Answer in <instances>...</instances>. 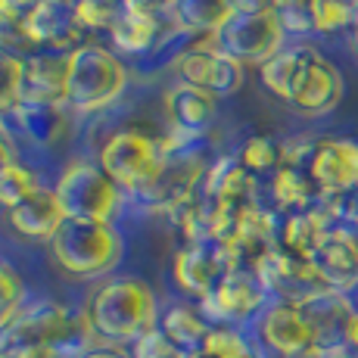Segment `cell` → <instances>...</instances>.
<instances>
[{
	"label": "cell",
	"instance_id": "7c38bea8",
	"mask_svg": "<svg viewBox=\"0 0 358 358\" xmlns=\"http://www.w3.org/2000/svg\"><path fill=\"white\" fill-rule=\"evenodd\" d=\"M321 196L349 194L358 187V141L349 137H318L306 165Z\"/></svg>",
	"mask_w": 358,
	"mask_h": 358
},
{
	"label": "cell",
	"instance_id": "cb8c5ba5",
	"mask_svg": "<svg viewBox=\"0 0 358 358\" xmlns=\"http://www.w3.org/2000/svg\"><path fill=\"white\" fill-rule=\"evenodd\" d=\"M231 13L234 0H171V25L187 34L199 31L209 38Z\"/></svg>",
	"mask_w": 358,
	"mask_h": 358
},
{
	"label": "cell",
	"instance_id": "74e56055",
	"mask_svg": "<svg viewBox=\"0 0 358 358\" xmlns=\"http://www.w3.org/2000/svg\"><path fill=\"white\" fill-rule=\"evenodd\" d=\"M352 302H355V308H358V287H355V290H352Z\"/></svg>",
	"mask_w": 358,
	"mask_h": 358
},
{
	"label": "cell",
	"instance_id": "4fadbf2b",
	"mask_svg": "<svg viewBox=\"0 0 358 358\" xmlns=\"http://www.w3.org/2000/svg\"><path fill=\"white\" fill-rule=\"evenodd\" d=\"M69 53L72 50H34L25 57L22 103L69 106Z\"/></svg>",
	"mask_w": 358,
	"mask_h": 358
},
{
	"label": "cell",
	"instance_id": "1f68e13d",
	"mask_svg": "<svg viewBox=\"0 0 358 358\" xmlns=\"http://www.w3.org/2000/svg\"><path fill=\"white\" fill-rule=\"evenodd\" d=\"M25 306V280L16 271V265L0 259V330L10 324Z\"/></svg>",
	"mask_w": 358,
	"mask_h": 358
},
{
	"label": "cell",
	"instance_id": "e0dca14e",
	"mask_svg": "<svg viewBox=\"0 0 358 358\" xmlns=\"http://www.w3.org/2000/svg\"><path fill=\"white\" fill-rule=\"evenodd\" d=\"M6 218H10L13 231H16L19 237L38 240V243H50V240L57 237V231L63 228L66 212L57 199V190L44 184V187L34 190L25 203H19L16 209L6 212Z\"/></svg>",
	"mask_w": 358,
	"mask_h": 358
},
{
	"label": "cell",
	"instance_id": "d6a6232c",
	"mask_svg": "<svg viewBox=\"0 0 358 358\" xmlns=\"http://www.w3.org/2000/svg\"><path fill=\"white\" fill-rule=\"evenodd\" d=\"M128 358H187V355H184L181 349H178L175 343L156 327V330H150V334H143L141 340L131 343Z\"/></svg>",
	"mask_w": 358,
	"mask_h": 358
},
{
	"label": "cell",
	"instance_id": "ac0fdd59",
	"mask_svg": "<svg viewBox=\"0 0 358 358\" xmlns=\"http://www.w3.org/2000/svg\"><path fill=\"white\" fill-rule=\"evenodd\" d=\"M336 224L330 222V215L321 206L312 209H299V212H287L280 218V231H278V246L293 259L312 262L315 252L321 250V243L327 240V234Z\"/></svg>",
	"mask_w": 358,
	"mask_h": 358
},
{
	"label": "cell",
	"instance_id": "7402d4cb",
	"mask_svg": "<svg viewBox=\"0 0 358 358\" xmlns=\"http://www.w3.org/2000/svg\"><path fill=\"white\" fill-rule=\"evenodd\" d=\"M159 330L181 349L184 355H194L206 343L212 324L206 321V315L199 312V306L194 308V306H187V302H178V306L165 308L159 315Z\"/></svg>",
	"mask_w": 358,
	"mask_h": 358
},
{
	"label": "cell",
	"instance_id": "836d02e7",
	"mask_svg": "<svg viewBox=\"0 0 358 358\" xmlns=\"http://www.w3.org/2000/svg\"><path fill=\"white\" fill-rule=\"evenodd\" d=\"M13 159H19V156H16V150H13V141L6 137L3 125H0V169H3L6 162H13Z\"/></svg>",
	"mask_w": 358,
	"mask_h": 358
},
{
	"label": "cell",
	"instance_id": "8992f818",
	"mask_svg": "<svg viewBox=\"0 0 358 358\" xmlns=\"http://www.w3.org/2000/svg\"><path fill=\"white\" fill-rule=\"evenodd\" d=\"M287 29L274 10L259 13H231L215 31L209 34V44L237 59L240 66H265L274 53L284 50Z\"/></svg>",
	"mask_w": 358,
	"mask_h": 358
},
{
	"label": "cell",
	"instance_id": "5b68a950",
	"mask_svg": "<svg viewBox=\"0 0 358 358\" xmlns=\"http://www.w3.org/2000/svg\"><path fill=\"white\" fill-rule=\"evenodd\" d=\"M53 190L66 218H78V222H115L122 209V194H125L103 171V165L91 159L69 162L59 171Z\"/></svg>",
	"mask_w": 358,
	"mask_h": 358
},
{
	"label": "cell",
	"instance_id": "d4e9b609",
	"mask_svg": "<svg viewBox=\"0 0 358 358\" xmlns=\"http://www.w3.org/2000/svg\"><path fill=\"white\" fill-rule=\"evenodd\" d=\"M271 196L284 212L312 209V206H318V199H321L315 181L308 178L306 169H299V165H280V169L274 171L271 175Z\"/></svg>",
	"mask_w": 358,
	"mask_h": 358
},
{
	"label": "cell",
	"instance_id": "603a6c76",
	"mask_svg": "<svg viewBox=\"0 0 358 358\" xmlns=\"http://www.w3.org/2000/svg\"><path fill=\"white\" fill-rule=\"evenodd\" d=\"M252 175L240 165L237 156H224L209 165L203 175V196L218 203H250Z\"/></svg>",
	"mask_w": 358,
	"mask_h": 358
},
{
	"label": "cell",
	"instance_id": "e575fe53",
	"mask_svg": "<svg viewBox=\"0 0 358 358\" xmlns=\"http://www.w3.org/2000/svg\"><path fill=\"white\" fill-rule=\"evenodd\" d=\"M81 358H128V355L115 352V349H94V352H87V355H81Z\"/></svg>",
	"mask_w": 358,
	"mask_h": 358
},
{
	"label": "cell",
	"instance_id": "f35d334b",
	"mask_svg": "<svg viewBox=\"0 0 358 358\" xmlns=\"http://www.w3.org/2000/svg\"><path fill=\"white\" fill-rule=\"evenodd\" d=\"M355 25H358V0H355Z\"/></svg>",
	"mask_w": 358,
	"mask_h": 358
},
{
	"label": "cell",
	"instance_id": "f546056e",
	"mask_svg": "<svg viewBox=\"0 0 358 358\" xmlns=\"http://www.w3.org/2000/svg\"><path fill=\"white\" fill-rule=\"evenodd\" d=\"M308 13L318 34L355 29V0H308Z\"/></svg>",
	"mask_w": 358,
	"mask_h": 358
},
{
	"label": "cell",
	"instance_id": "ba28073f",
	"mask_svg": "<svg viewBox=\"0 0 358 358\" xmlns=\"http://www.w3.org/2000/svg\"><path fill=\"white\" fill-rule=\"evenodd\" d=\"M259 346L274 358H318V340L306 308L293 302H268L256 318Z\"/></svg>",
	"mask_w": 358,
	"mask_h": 358
},
{
	"label": "cell",
	"instance_id": "484cf974",
	"mask_svg": "<svg viewBox=\"0 0 358 358\" xmlns=\"http://www.w3.org/2000/svg\"><path fill=\"white\" fill-rule=\"evenodd\" d=\"M159 31H162V22H156V19L122 13V16L115 19V25L109 29V38H113V44L119 47L122 53H143L159 44Z\"/></svg>",
	"mask_w": 358,
	"mask_h": 358
},
{
	"label": "cell",
	"instance_id": "2e32d148",
	"mask_svg": "<svg viewBox=\"0 0 358 358\" xmlns=\"http://www.w3.org/2000/svg\"><path fill=\"white\" fill-rule=\"evenodd\" d=\"M165 115L171 122V131L187 137H199L218 115V97L203 87H194L187 81H178L171 91H165Z\"/></svg>",
	"mask_w": 358,
	"mask_h": 358
},
{
	"label": "cell",
	"instance_id": "4316f807",
	"mask_svg": "<svg viewBox=\"0 0 358 358\" xmlns=\"http://www.w3.org/2000/svg\"><path fill=\"white\" fill-rule=\"evenodd\" d=\"M38 187H44V181H41V175L31 165L13 159L0 169V206L6 212L16 209L19 203H25Z\"/></svg>",
	"mask_w": 358,
	"mask_h": 358
},
{
	"label": "cell",
	"instance_id": "3957f363",
	"mask_svg": "<svg viewBox=\"0 0 358 358\" xmlns=\"http://www.w3.org/2000/svg\"><path fill=\"white\" fill-rule=\"evenodd\" d=\"M97 162L125 194L147 199L165 175L169 153H165V143L159 137L143 134L137 128H122L103 141Z\"/></svg>",
	"mask_w": 358,
	"mask_h": 358
},
{
	"label": "cell",
	"instance_id": "6da1fadb",
	"mask_svg": "<svg viewBox=\"0 0 358 358\" xmlns=\"http://www.w3.org/2000/svg\"><path fill=\"white\" fill-rule=\"evenodd\" d=\"M159 302L147 280L134 274H115L106 278L100 287H94L87 296L85 318L100 343L122 346L134 343L143 334L159 327Z\"/></svg>",
	"mask_w": 358,
	"mask_h": 358
},
{
	"label": "cell",
	"instance_id": "83f0119b",
	"mask_svg": "<svg viewBox=\"0 0 358 358\" xmlns=\"http://www.w3.org/2000/svg\"><path fill=\"white\" fill-rule=\"evenodd\" d=\"M237 159L250 175H274V171L280 169V162H284V150H280V143L271 141V137L256 134V137H250V141H243Z\"/></svg>",
	"mask_w": 358,
	"mask_h": 358
},
{
	"label": "cell",
	"instance_id": "d590c367",
	"mask_svg": "<svg viewBox=\"0 0 358 358\" xmlns=\"http://www.w3.org/2000/svg\"><path fill=\"white\" fill-rule=\"evenodd\" d=\"M271 3V10H290V6H302V3H308V0H268Z\"/></svg>",
	"mask_w": 358,
	"mask_h": 358
},
{
	"label": "cell",
	"instance_id": "8d00e7d4",
	"mask_svg": "<svg viewBox=\"0 0 358 358\" xmlns=\"http://www.w3.org/2000/svg\"><path fill=\"white\" fill-rule=\"evenodd\" d=\"M352 38H355V50H358V25L352 29Z\"/></svg>",
	"mask_w": 358,
	"mask_h": 358
},
{
	"label": "cell",
	"instance_id": "30bf717a",
	"mask_svg": "<svg viewBox=\"0 0 358 358\" xmlns=\"http://www.w3.org/2000/svg\"><path fill=\"white\" fill-rule=\"evenodd\" d=\"M234 268H240V262L231 246L206 240V243H184L175 256L171 274H175V284L184 293L203 299V296L215 290L218 280L228 271H234Z\"/></svg>",
	"mask_w": 358,
	"mask_h": 358
},
{
	"label": "cell",
	"instance_id": "52a82bcc",
	"mask_svg": "<svg viewBox=\"0 0 358 358\" xmlns=\"http://www.w3.org/2000/svg\"><path fill=\"white\" fill-rule=\"evenodd\" d=\"M78 315H72L66 306L53 299H34L19 308V315L0 330V352L34 346H57L63 352V343L72 334Z\"/></svg>",
	"mask_w": 358,
	"mask_h": 358
},
{
	"label": "cell",
	"instance_id": "8fae6325",
	"mask_svg": "<svg viewBox=\"0 0 358 358\" xmlns=\"http://www.w3.org/2000/svg\"><path fill=\"white\" fill-rule=\"evenodd\" d=\"M175 72L181 75V81L203 87L215 97H231L243 85V66L231 59L228 53H222L218 47H212L209 38H206V44L187 47V50L178 53Z\"/></svg>",
	"mask_w": 358,
	"mask_h": 358
},
{
	"label": "cell",
	"instance_id": "5bb4252c",
	"mask_svg": "<svg viewBox=\"0 0 358 358\" xmlns=\"http://www.w3.org/2000/svg\"><path fill=\"white\" fill-rule=\"evenodd\" d=\"M25 29L34 47L41 50H75L81 41V29L75 22L72 13V0H41L38 6L25 16Z\"/></svg>",
	"mask_w": 358,
	"mask_h": 358
},
{
	"label": "cell",
	"instance_id": "d6986e66",
	"mask_svg": "<svg viewBox=\"0 0 358 358\" xmlns=\"http://www.w3.org/2000/svg\"><path fill=\"white\" fill-rule=\"evenodd\" d=\"M343 100V75L330 59H324L321 53H315L312 63L306 66L302 72L299 85H296V94H293V106L299 113H308V115H324L336 103Z\"/></svg>",
	"mask_w": 358,
	"mask_h": 358
},
{
	"label": "cell",
	"instance_id": "f1b7e54d",
	"mask_svg": "<svg viewBox=\"0 0 358 358\" xmlns=\"http://www.w3.org/2000/svg\"><path fill=\"white\" fill-rule=\"evenodd\" d=\"M22 72L25 57L0 44V115L13 113L22 103Z\"/></svg>",
	"mask_w": 358,
	"mask_h": 358
},
{
	"label": "cell",
	"instance_id": "7a4b0ae2",
	"mask_svg": "<svg viewBox=\"0 0 358 358\" xmlns=\"http://www.w3.org/2000/svg\"><path fill=\"white\" fill-rule=\"evenodd\" d=\"M50 256L72 278H106L125 259V237L113 222H78L66 218L50 240Z\"/></svg>",
	"mask_w": 358,
	"mask_h": 358
},
{
	"label": "cell",
	"instance_id": "277c9868",
	"mask_svg": "<svg viewBox=\"0 0 358 358\" xmlns=\"http://www.w3.org/2000/svg\"><path fill=\"white\" fill-rule=\"evenodd\" d=\"M128 66L115 50L94 41L69 53V106L75 113H97L125 94Z\"/></svg>",
	"mask_w": 358,
	"mask_h": 358
},
{
	"label": "cell",
	"instance_id": "44dd1931",
	"mask_svg": "<svg viewBox=\"0 0 358 358\" xmlns=\"http://www.w3.org/2000/svg\"><path fill=\"white\" fill-rule=\"evenodd\" d=\"M315 53L318 50L308 44H293V47H284L280 53H274L265 66H259V78H262V85H265V91L274 94L278 100L290 103L296 94V85H299L302 72L312 63Z\"/></svg>",
	"mask_w": 358,
	"mask_h": 358
},
{
	"label": "cell",
	"instance_id": "9a60e30c",
	"mask_svg": "<svg viewBox=\"0 0 358 358\" xmlns=\"http://www.w3.org/2000/svg\"><path fill=\"white\" fill-rule=\"evenodd\" d=\"M312 265L318 268L330 290L352 293L358 287V231L336 224L321 243V250L315 252Z\"/></svg>",
	"mask_w": 358,
	"mask_h": 358
},
{
	"label": "cell",
	"instance_id": "4dcf8cb0",
	"mask_svg": "<svg viewBox=\"0 0 358 358\" xmlns=\"http://www.w3.org/2000/svg\"><path fill=\"white\" fill-rule=\"evenodd\" d=\"M72 13L75 22L85 31H109L115 25V19L125 13V6H122V0H72Z\"/></svg>",
	"mask_w": 358,
	"mask_h": 358
},
{
	"label": "cell",
	"instance_id": "9c48e42d",
	"mask_svg": "<svg viewBox=\"0 0 358 358\" xmlns=\"http://www.w3.org/2000/svg\"><path fill=\"white\" fill-rule=\"evenodd\" d=\"M268 306V290L259 284L252 268H234L215 284V290L199 299V312L209 324L234 327L250 318H259Z\"/></svg>",
	"mask_w": 358,
	"mask_h": 358
},
{
	"label": "cell",
	"instance_id": "ab89813d",
	"mask_svg": "<svg viewBox=\"0 0 358 358\" xmlns=\"http://www.w3.org/2000/svg\"><path fill=\"white\" fill-rule=\"evenodd\" d=\"M0 358H13V355H6V352H0Z\"/></svg>",
	"mask_w": 358,
	"mask_h": 358
},
{
	"label": "cell",
	"instance_id": "ffe728a7",
	"mask_svg": "<svg viewBox=\"0 0 358 358\" xmlns=\"http://www.w3.org/2000/svg\"><path fill=\"white\" fill-rule=\"evenodd\" d=\"M6 115H16V131L34 147H59L72 125L66 106H47V103H19Z\"/></svg>",
	"mask_w": 358,
	"mask_h": 358
}]
</instances>
